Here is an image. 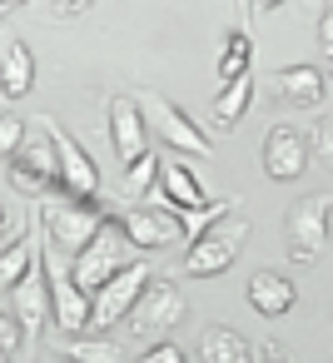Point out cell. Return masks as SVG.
I'll use <instances>...</instances> for the list:
<instances>
[{
    "label": "cell",
    "instance_id": "1",
    "mask_svg": "<svg viewBox=\"0 0 333 363\" xmlns=\"http://www.w3.org/2000/svg\"><path fill=\"white\" fill-rule=\"evenodd\" d=\"M40 244H45V274H50V323L60 328V338H75V333H90L95 328V294L80 289V279L70 274V254H60L50 239H45V224H40Z\"/></svg>",
    "mask_w": 333,
    "mask_h": 363
},
{
    "label": "cell",
    "instance_id": "2",
    "mask_svg": "<svg viewBox=\"0 0 333 363\" xmlns=\"http://www.w3.org/2000/svg\"><path fill=\"white\" fill-rule=\"evenodd\" d=\"M110 209H100V199H75V194H45L40 199V224H45V239L60 249V254H80L90 244V234L105 224Z\"/></svg>",
    "mask_w": 333,
    "mask_h": 363
},
{
    "label": "cell",
    "instance_id": "3",
    "mask_svg": "<svg viewBox=\"0 0 333 363\" xmlns=\"http://www.w3.org/2000/svg\"><path fill=\"white\" fill-rule=\"evenodd\" d=\"M244 239H249V219L244 214H219L209 229H199L184 249V279H214L224 274L239 254H244Z\"/></svg>",
    "mask_w": 333,
    "mask_h": 363
},
{
    "label": "cell",
    "instance_id": "4",
    "mask_svg": "<svg viewBox=\"0 0 333 363\" xmlns=\"http://www.w3.org/2000/svg\"><path fill=\"white\" fill-rule=\"evenodd\" d=\"M135 254H140V244L130 239V229L120 224V214H105V224L90 234V244L70 259V274L80 279V289H90V294H95V289H100L115 269H125Z\"/></svg>",
    "mask_w": 333,
    "mask_h": 363
},
{
    "label": "cell",
    "instance_id": "5",
    "mask_svg": "<svg viewBox=\"0 0 333 363\" xmlns=\"http://www.w3.org/2000/svg\"><path fill=\"white\" fill-rule=\"evenodd\" d=\"M11 184L21 194H35V199H45V194L60 189V150H55V135H50L45 115H40L35 130H26L21 150L11 155Z\"/></svg>",
    "mask_w": 333,
    "mask_h": 363
},
{
    "label": "cell",
    "instance_id": "6",
    "mask_svg": "<svg viewBox=\"0 0 333 363\" xmlns=\"http://www.w3.org/2000/svg\"><path fill=\"white\" fill-rule=\"evenodd\" d=\"M184 318H189L184 294H179L169 279L154 274V279L145 284V294L135 298V308H130V333H135L140 343H154V338H169Z\"/></svg>",
    "mask_w": 333,
    "mask_h": 363
},
{
    "label": "cell",
    "instance_id": "7",
    "mask_svg": "<svg viewBox=\"0 0 333 363\" xmlns=\"http://www.w3.org/2000/svg\"><path fill=\"white\" fill-rule=\"evenodd\" d=\"M140 110H145V120H149V130L174 150V155H194V160H209L214 155V145H209V135L174 105V100H164L159 90H145L140 95Z\"/></svg>",
    "mask_w": 333,
    "mask_h": 363
},
{
    "label": "cell",
    "instance_id": "8",
    "mask_svg": "<svg viewBox=\"0 0 333 363\" xmlns=\"http://www.w3.org/2000/svg\"><path fill=\"white\" fill-rule=\"evenodd\" d=\"M11 313L21 318V328H26L30 343H35V338L45 333V323L55 318V313H50V274H45V244H40V234H35V259H30V269L11 284Z\"/></svg>",
    "mask_w": 333,
    "mask_h": 363
},
{
    "label": "cell",
    "instance_id": "9",
    "mask_svg": "<svg viewBox=\"0 0 333 363\" xmlns=\"http://www.w3.org/2000/svg\"><path fill=\"white\" fill-rule=\"evenodd\" d=\"M328 229H333V194H308L288 209V259L293 264H313L328 244Z\"/></svg>",
    "mask_w": 333,
    "mask_h": 363
},
{
    "label": "cell",
    "instance_id": "10",
    "mask_svg": "<svg viewBox=\"0 0 333 363\" xmlns=\"http://www.w3.org/2000/svg\"><path fill=\"white\" fill-rule=\"evenodd\" d=\"M120 224L130 229V239L140 244V254H159V249L189 239L184 214L174 204H164V199L159 204H130V209H120Z\"/></svg>",
    "mask_w": 333,
    "mask_h": 363
},
{
    "label": "cell",
    "instance_id": "11",
    "mask_svg": "<svg viewBox=\"0 0 333 363\" xmlns=\"http://www.w3.org/2000/svg\"><path fill=\"white\" fill-rule=\"evenodd\" d=\"M149 279H154V269H149L145 259H130L125 269H115V274L95 289V328H110V323L130 318V308H135V298L145 294Z\"/></svg>",
    "mask_w": 333,
    "mask_h": 363
},
{
    "label": "cell",
    "instance_id": "12",
    "mask_svg": "<svg viewBox=\"0 0 333 363\" xmlns=\"http://www.w3.org/2000/svg\"><path fill=\"white\" fill-rule=\"evenodd\" d=\"M259 164H264V174L278 179V184L303 179V169H308V140H303V130H293V125H273V130L264 135Z\"/></svg>",
    "mask_w": 333,
    "mask_h": 363
},
{
    "label": "cell",
    "instance_id": "13",
    "mask_svg": "<svg viewBox=\"0 0 333 363\" xmlns=\"http://www.w3.org/2000/svg\"><path fill=\"white\" fill-rule=\"evenodd\" d=\"M149 135H154V130H149L140 100H135V95H115V100H110V150H115V160H120V164L140 160V155L149 150Z\"/></svg>",
    "mask_w": 333,
    "mask_h": 363
},
{
    "label": "cell",
    "instance_id": "14",
    "mask_svg": "<svg viewBox=\"0 0 333 363\" xmlns=\"http://www.w3.org/2000/svg\"><path fill=\"white\" fill-rule=\"evenodd\" d=\"M50 120V115H45ZM50 135H55V150H60V194H75V199H100V169L95 160L85 155V145L75 135H65L55 120H50Z\"/></svg>",
    "mask_w": 333,
    "mask_h": 363
},
{
    "label": "cell",
    "instance_id": "15",
    "mask_svg": "<svg viewBox=\"0 0 333 363\" xmlns=\"http://www.w3.org/2000/svg\"><path fill=\"white\" fill-rule=\"evenodd\" d=\"M293 303H298V289H293L288 274H278V269H259V274L249 279V308H254V313H264V318H283V313H293Z\"/></svg>",
    "mask_w": 333,
    "mask_h": 363
},
{
    "label": "cell",
    "instance_id": "16",
    "mask_svg": "<svg viewBox=\"0 0 333 363\" xmlns=\"http://www.w3.org/2000/svg\"><path fill=\"white\" fill-rule=\"evenodd\" d=\"M30 90H35V55L26 40H6L0 45V95L26 100Z\"/></svg>",
    "mask_w": 333,
    "mask_h": 363
},
{
    "label": "cell",
    "instance_id": "17",
    "mask_svg": "<svg viewBox=\"0 0 333 363\" xmlns=\"http://www.w3.org/2000/svg\"><path fill=\"white\" fill-rule=\"evenodd\" d=\"M159 199L174 204L179 214H199V209H209V199H204L199 179L184 169V160H164V164H159Z\"/></svg>",
    "mask_w": 333,
    "mask_h": 363
},
{
    "label": "cell",
    "instance_id": "18",
    "mask_svg": "<svg viewBox=\"0 0 333 363\" xmlns=\"http://www.w3.org/2000/svg\"><path fill=\"white\" fill-rule=\"evenodd\" d=\"M323 70L318 65H283L278 75H273V90H278V100H288V105H298V110H313L318 100H323Z\"/></svg>",
    "mask_w": 333,
    "mask_h": 363
},
{
    "label": "cell",
    "instance_id": "19",
    "mask_svg": "<svg viewBox=\"0 0 333 363\" xmlns=\"http://www.w3.org/2000/svg\"><path fill=\"white\" fill-rule=\"evenodd\" d=\"M249 105H254V80H249V70H244V75L224 80V90L214 95V125H219V130H234V125L249 115Z\"/></svg>",
    "mask_w": 333,
    "mask_h": 363
},
{
    "label": "cell",
    "instance_id": "20",
    "mask_svg": "<svg viewBox=\"0 0 333 363\" xmlns=\"http://www.w3.org/2000/svg\"><path fill=\"white\" fill-rule=\"evenodd\" d=\"M199 358H209V363H249L254 358V343L244 333H234V328H204Z\"/></svg>",
    "mask_w": 333,
    "mask_h": 363
},
{
    "label": "cell",
    "instance_id": "21",
    "mask_svg": "<svg viewBox=\"0 0 333 363\" xmlns=\"http://www.w3.org/2000/svg\"><path fill=\"white\" fill-rule=\"evenodd\" d=\"M35 234H40V214H35V224L21 234V239H11L6 249H0V289L11 294V284L30 269V259H35Z\"/></svg>",
    "mask_w": 333,
    "mask_h": 363
},
{
    "label": "cell",
    "instance_id": "22",
    "mask_svg": "<svg viewBox=\"0 0 333 363\" xmlns=\"http://www.w3.org/2000/svg\"><path fill=\"white\" fill-rule=\"evenodd\" d=\"M249 60H254V40H249V26L239 21V26L224 35V50H219V80L244 75V70H249Z\"/></svg>",
    "mask_w": 333,
    "mask_h": 363
},
{
    "label": "cell",
    "instance_id": "23",
    "mask_svg": "<svg viewBox=\"0 0 333 363\" xmlns=\"http://www.w3.org/2000/svg\"><path fill=\"white\" fill-rule=\"evenodd\" d=\"M65 353L80 358V363H115V358H125L120 343L105 338V328H100V333H75V338H65Z\"/></svg>",
    "mask_w": 333,
    "mask_h": 363
},
{
    "label": "cell",
    "instance_id": "24",
    "mask_svg": "<svg viewBox=\"0 0 333 363\" xmlns=\"http://www.w3.org/2000/svg\"><path fill=\"white\" fill-rule=\"evenodd\" d=\"M159 164H164V160H159L154 150H145L140 160H130V164H125V194H130V199H145L149 184H154V174H159Z\"/></svg>",
    "mask_w": 333,
    "mask_h": 363
},
{
    "label": "cell",
    "instance_id": "25",
    "mask_svg": "<svg viewBox=\"0 0 333 363\" xmlns=\"http://www.w3.org/2000/svg\"><path fill=\"white\" fill-rule=\"evenodd\" d=\"M30 338H26V328H21V318L16 313H6L0 308V358H16L21 348H26Z\"/></svg>",
    "mask_w": 333,
    "mask_h": 363
},
{
    "label": "cell",
    "instance_id": "26",
    "mask_svg": "<svg viewBox=\"0 0 333 363\" xmlns=\"http://www.w3.org/2000/svg\"><path fill=\"white\" fill-rule=\"evenodd\" d=\"M21 140H26V120L0 115V160H11V155L21 150Z\"/></svg>",
    "mask_w": 333,
    "mask_h": 363
},
{
    "label": "cell",
    "instance_id": "27",
    "mask_svg": "<svg viewBox=\"0 0 333 363\" xmlns=\"http://www.w3.org/2000/svg\"><path fill=\"white\" fill-rule=\"evenodd\" d=\"M313 155H318V160H323V164L333 169V115H323V120H318V135H313Z\"/></svg>",
    "mask_w": 333,
    "mask_h": 363
},
{
    "label": "cell",
    "instance_id": "28",
    "mask_svg": "<svg viewBox=\"0 0 333 363\" xmlns=\"http://www.w3.org/2000/svg\"><path fill=\"white\" fill-rule=\"evenodd\" d=\"M145 358H149V363H184V348L169 343V338H154V343L145 348Z\"/></svg>",
    "mask_w": 333,
    "mask_h": 363
},
{
    "label": "cell",
    "instance_id": "29",
    "mask_svg": "<svg viewBox=\"0 0 333 363\" xmlns=\"http://www.w3.org/2000/svg\"><path fill=\"white\" fill-rule=\"evenodd\" d=\"M95 6V0H50V16L55 21H75V16H85Z\"/></svg>",
    "mask_w": 333,
    "mask_h": 363
},
{
    "label": "cell",
    "instance_id": "30",
    "mask_svg": "<svg viewBox=\"0 0 333 363\" xmlns=\"http://www.w3.org/2000/svg\"><path fill=\"white\" fill-rule=\"evenodd\" d=\"M318 45H323V55H333V0L323 6V16H318Z\"/></svg>",
    "mask_w": 333,
    "mask_h": 363
},
{
    "label": "cell",
    "instance_id": "31",
    "mask_svg": "<svg viewBox=\"0 0 333 363\" xmlns=\"http://www.w3.org/2000/svg\"><path fill=\"white\" fill-rule=\"evenodd\" d=\"M283 0H239V16H244V26L254 21V16H264V11H278Z\"/></svg>",
    "mask_w": 333,
    "mask_h": 363
},
{
    "label": "cell",
    "instance_id": "32",
    "mask_svg": "<svg viewBox=\"0 0 333 363\" xmlns=\"http://www.w3.org/2000/svg\"><path fill=\"white\" fill-rule=\"evenodd\" d=\"M0 239H11V209L0 204Z\"/></svg>",
    "mask_w": 333,
    "mask_h": 363
},
{
    "label": "cell",
    "instance_id": "33",
    "mask_svg": "<svg viewBox=\"0 0 333 363\" xmlns=\"http://www.w3.org/2000/svg\"><path fill=\"white\" fill-rule=\"evenodd\" d=\"M26 0H0V16H11V11H21Z\"/></svg>",
    "mask_w": 333,
    "mask_h": 363
},
{
    "label": "cell",
    "instance_id": "34",
    "mask_svg": "<svg viewBox=\"0 0 333 363\" xmlns=\"http://www.w3.org/2000/svg\"><path fill=\"white\" fill-rule=\"evenodd\" d=\"M328 65H333V55H328Z\"/></svg>",
    "mask_w": 333,
    "mask_h": 363
}]
</instances>
